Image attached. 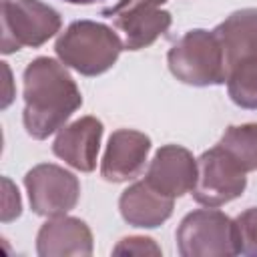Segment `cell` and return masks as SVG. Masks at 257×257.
Masks as SVG:
<instances>
[{
  "instance_id": "1",
  "label": "cell",
  "mask_w": 257,
  "mask_h": 257,
  "mask_svg": "<svg viewBox=\"0 0 257 257\" xmlns=\"http://www.w3.org/2000/svg\"><path fill=\"white\" fill-rule=\"evenodd\" d=\"M82 104V94L64 64L48 56L34 58L24 68V128L36 139H48Z\"/></svg>"
},
{
  "instance_id": "2",
  "label": "cell",
  "mask_w": 257,
  "mask_h": 257,
  "mask_svg": "<svg viewBox=\"0 0 257 257\" xmlns=\"http://www.w3.org/2000/svg\"><path fill=\"white\" fill-rule=\"evenodd\" d=\"M54 50L64 66L84 76H96L112 68L120 50H124V42L100 22L76 20L58 36Z\"/></svg>"
},
{
  "instance_id": "3",
  "label": "cell",
  "mask_w": 257,
  "mask_h": 257,
  "mask_svg": "<svg viewBox=\"0 0 257 257\" xmlns=\"http://www.w3.org/2000/svg\"><path fill=\"white\" fill-rule=\"evenodd\" d=\"M173 76L191 86H213L227 82V62L223 48L211 30H189L167 54Z\"/></svg>"
},
{
  "instance_id": "4",
  "label": "cell",
  "mask_w": 257,
  "mask_h": 257,
  "mask_svg": "<svg viewBox=\"0 0 257 257\" xmlns=\"http://www.w3.org/2000/svg\"><path fill=\"white\" fill-rule=\"evenodd\" d=\"M62 26L60 14L40 0H2V52L38 48Z\"/></svg>"
},
{
  "instance_id": "5",
  "label": "cell",
  "mask_w": 257,
  "mask_h": 257,
  "mask_svg": "<svg viewBox=\"0 0 257 257\" xmlns=\"http://www.w3.org/2000/svg\"><path fill=\"white\" fill-rule=\"evenodd\" d=\"M177 247L183 257L237 255L235 223L215 207L197 209L179 223Z\"/></svg>"
},
{
  "instance_id": "6",
  "label": "cell",
  "mask_w": 257,
  "mask_h": 257,
  "mask_svg": "<svg viewBox=\"0 0 257 257\" xmlns=\"http://www.w3.org/2000/svg\"><path fill=\"white\" fill-rule=\"evenodd\" d=\"M247 173L217 145L205 151L197 161V183L193 199L205 207H221L243 195Z\"/></svg>"
},
{
  "instance_id": "7",
  "label": "cell",
  "mask_w": 257,
  "mask_h": 257,
  "mask_svg": "<svg viewBox=\"0 0 257 257\" xmlns=\"http://www.w3.org/2000/svg\"><path fill=\"white\" fill-rule=\"evenodd\" d=\"M30 209L42 217H58L72 211L80 197L78 179L52 163L32 167L24 177Z\"/></svg>"
},
{
  "instance_id": "8",
  "label": "cell",
  "mask_w": 257,
  "mask_h": 257,
  "mask_svg": "<svg viewBox=\"0 0 257 257\" xmlns=\"http://www.w3.org/2000/svg\"><path fill=\"white\" fill-rule=\"evenodd\" d=\"M145 181L165 197H183L197 183V161L185 147L165 145L155 153Z\"/></svg>"
},
{
  "instance_id": "9",
  "label": "cell",
  "mask_w": 257,
  "mask_h": 257,
  "mask_svg": "<svg viewBox=\"0 0 257 257\" xmlns=\"http://www.w3.org/2000/svg\"><path fill=\"white\" fill-rule=\"evenodd\" d=\"M151 151V139L145 133L133 128H118L110 135L102 163L100 175L110 183H122L137 177Z\"/></svg>"
},
{
  "instance_id": "10",
  "label": "cell",
  "mask_w": 257,
  "mask_h": 257,
  "mask_svg": "<svg viewBox=\"0 0 257 257\" xmlns=\"http://www.w3.org/2000/svg\"><path fill=\"white\" fill-rule=\"evenodd\" d=\"M102 131V122L96 116H82L58 133L52 153L76 171L90 173L96 167Z\"/></svg>"
},
{
  "instance_id": "11",
  "label": "cell",
  "mask_w": 257,
  "mask_h": 257,
  "mask_svg": "<svg viewBox=\"0 0 257 257\" xmlns=\"http://www.w3.org/2000/svg\"><path fill=\"white\" fill-rule=\"evenodd\" d=\"M36 251L40 257H88L92 255V233L84 221L58 215L40 227Z\"/></svg>"
},
{
  "instance_id": "12",
  "label": "cell",
  "mask_w": 257,
  "mask_h": 257,
  "mask_svg": "<svg viewBox=\"0 0 257 257\" xmlns=\"http://www.w3.org/2000/svg\"><path fill=\"white\" fill-rule=\"evenodd\" d=\"M118 209L128 225L155 229L173 215V199L155 191L147 181H139L122 191Z\"/></svg>"
},
{
  "instance_id": "13",
  "label": "cell",
  "mask_w": 257,
  "mask_h": 257,
  "mask_svg": "<svg viewBox=\"0 0 257 257\" xmlns=\"http://www.w3.org/2000/svg\"><path fill=\"white\" fill-rule=\"evenodd\" d=\"M213 32L223 48L227 70L245 58H257V8L229 14Z\"/></svg>"
},
{
  "instance_id": "14",
  "label": "cell",
  "mask_w": 257,
  "mask_h": 257,
  "mask_svg": "<svg viewBox=\"0 0 257 257\" xmlns=\"http://www.w3.org/2000/svg\"><path fill=\"white\" fill-rule=\"evenodd\" d=\"M171 12L159 8H143L122 12L112 18V24L124 34L126 50H141L151 46L171 26Z\"/></svg>"
},
{
  "instance_id": "15",
  "label": "cell",
  "mask_w": 257,
  "mask_h": 257,
  "mask_svg": "<svg viewBox=\"0 0 257 257\" xmlns=\"http://www.w3.org/2000/svg\"><path fill=\"white\" fill-rule=\"evenodd\" d=\"M219 147L245 173L257 171V122L229 126L223 133Z\"/></svg>"
},
{
  "instance_id": "16",
  "label": "cell",
  "mask_w": 257,
  "mask_h": 257,
  "mask_svg": "<svg viewBox=\"0 0 257 257\" xmlns=\"http://www.w3.org/2000/svg\"><path fill=\"white\" fill-rule=\"evenodd\" d=\"M227 90L237 106L257 110V58H245L229 68Z\"/></svg>"
},
{
  "instance_id": "17",
  "label": "cell",
  "mask_w": 257,
  "mask_h": 257,
  "mask_svg": "<svg viewBox=\"0 0 257 257\" xmlns=\"http://www.w3.org/2000/svg\"><path fill=\"white\" fill-rule=\"evenodd\" d=\"M235 243L237 255L257 257V207L243 211L235 221Z\"/></svg>"
},
{
  "instance_id": "18",
  "label": "cell",
  "mask_w": 257,
  "mask_h": 257,
  "mask_svg": "<svg viewBox=\"0 0 257 257\" xmlns=\"http://www.w3.org/2000/svg\"><path fill=\"white\" fill-rule=\"evenodd\" d=\"M114 255H161V247L151 237H124L112 249Z\"/></svg>"
},
{
  "instance_id": "19",
  "label": "cell",
  "mask_w": 257,
  "mask_h": 257,
  "mask_svg": "<svg viewBox=\"0 0 257 257\" xmlns=\"http://www.w3.org/2000/svg\"><path fill=\"white\" fill-rule=\"evenodd\" d=\"M167 0H118L112 6L102 8V16L106 18H114L122 12H131V10H143V8H159L161 4H165Z\"/></svg>"
},
{
  "instance_id": "20",
  "label": "cell",
  "mask_w": 257,
  "mask_h": 257,
  "mask_svg": "<svg viewBox=\"0 0 257 257\" xmlns=\"http://www.w3.org/2000/svg\"><path fill=\"white\" fill-rule=\"evenodd\" d=\"M2 185H4V209H2V221L8 223L12 219H16L22 211V203H20V195H18V189L8 181V179H2Z\"/></svg>"
},
{
  "instance_id": "21",
  "label": "cell",
  "mask_w": 257,
  "mask_h": 257,
  "mask_svg": "<svg viewBox=\"0 0 257 257\" xmlns=\"http://www.w3.org/2000/svg\"><path fill=\"white\" fill-rule=\"evenodd\" d=\"M64 2H70V4H94V2H100V0H64Z\"/></svg>"
}]
</instances>
